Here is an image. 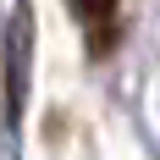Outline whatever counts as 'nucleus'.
I'll return each instance as SVG.
<instances>
[{
    "label": "nucleus",
    "mask_w": 160,
    "mask_h": 160,
    "mask_svg": "<svg viewBox=\"0 0 160 160\" xmlns=\"http://www.w3.org/2000/svg\"><path fill=\"white\" fill-rule=\"evenodd\" d=\"M72 11H78L83 22H105V17L116 11V0H72Z\"/></svg>",
    "instance_id": "1"
}]
</instances>
